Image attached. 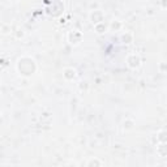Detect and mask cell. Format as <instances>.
Returning a JSON list of instances; mask_svg holds the SVG:
<instances>
[{
	"label": "cell",
	"mask_w": 167,
	"mask_h": 167,
	"mask_svg": "<svg viewBox=\"0 0 167 167\" xmlns=\"http://www.w3.org/2000/svg\"><path fill=\"white\" fill-rule=\"evenodd\" d=\"M37 69V65H35V61L29 58V56H24L21 59H18L17 61V71L20 72V75L22 76H30L33 75Z\"/></svg>",
	"instance_id": "1"
},
{
	"label": "cell",
	"mask_w": 167,
	"mask_h": 167,
	"mask_svg": "<svg viewBox=\"0 0 167 167\" xmlns=\"http://www.w3.org/2000/svg\"><path fill=\"white\" fill-rule=\"evenodd\" d=\"M81 41H82V33L81 32L73 29V30H71V32L68 33V42H69L71 45L77 46V45L81 43Z\"/></svg>",
	"instance_id": "2"
},
{
	"label": "cell",
	"mask_w": 167,
	"mask_h": 167,
	"mask_svg": "<svg viewBox=\"0 0 167 167\" xmlns=\"http://www.w3.org/2000/svg\"><path fill=\"white\" fill-rule=\"evenodd\" d=\"M127 65L131 68V69H137L141 65V58L137 54H129L127 56Z\"/></svg>",
	"instance_id": "3"
},
{
	"label": "cell",
	"mask_w": 167,
	"mask_h": 167,
	"mask_svg": "<svg viewBox=\"0 0 167 167\" xmlns=\"http://www.w3.org/2000/svg\"><path fill=\"white\" fill-rule=\"evenodd\" d=\"M63 76H64L65 80L71 81V80H75L76 78L77 72H76V69H73V68H65L64 72H63Z\"/></svg>",
	"instance_id": "4"
},
{
	"label": "cell",
	"mask_w": 167,
	"mask_h": 167,
	"mask_svg": "<svg viewBox=\"0 0 167 167\" xmlns=\"http://www.w3.org/2000/svg\"><path fill=\"white\" fill-rule=\"evenodd\" d=\"M94 30H95V33L102 34V33H104L107 30V26L104 25L103 21H101V22H98V24H94Z\"/></svg>",
	"instance_id": "5"
},
{
	"label": "cell",
	"mask_w": 167,
	"mask_h": 167,
	"mask_svg": "<svg viewBox=\"0 0 167 167\" xmlns=\"http://www.w3.org/2000/svg\"><path fill=\"white\" fill-rule=\"evenodd\" d=\"M86 166L88 167H93V166H103V162L98 158H90L88 162H86Z\"/></svg>",
	"instance_id": "6"
},
{
	"label": "cell",
	"mask_w": 167,
	"mask_h": 167,
	"mask_svg": "<svg viewBox=\"0 0 167 167\" xmlns=\"http://www.w3.org/2000/svg\"><path fill=\"white\" fill-rule=\"evenodd\" d=\"M121 39H123V42H124V43L129 45V43H132V41H133V35L131 33H125V34H123Z\"/></svg>",
	"instance_id": "7"
},
{
	"label": "cell",
	"mask_w": 167,
	"mask_h": 167,
	"mask_svg": "<svg viewBox=\"0 0 167 167\" xmlns=\"http://www.w3.org/2000/svg\"><path fill=\"white\" fill-rule=\"evenodd\" d=\"M110 29H115V30H119L120 28H121V24L119 22V21H112L110 24V26H108Z\"/></svg>",
	"instance_id": "8"
},
{
	"label": "cell",
	"mask_w": 167,
	"mask_h": 167,
	"mask_svg": "<svg viewBox=\"0 0 167 167\" xmlns=\"http://www.w3.org/2000/svg\"><path fill=\"white\" fill-rule=\"evenodd\" d=\"M158 136H159V141L160 142H166V137H165V136H166V131H165V129H162V131L158 133Z\"/></svg>",
	"instance_id": "9"
},
{
	"label": "cell",
	"mask_w": 167,
	"mask_h": 167,
	"mask_svg": "<svg viewBox=\"0 0 167 167\" xmlns=\"http://www.w3.org/2000/svg\"><path fill=\"white\" fill-rule=\"evenodd\" d=\"M132 127H133V121H132V120L124 121V129H131Z\"/></svg>",
	"instance_id": "10"
},
{
	"label": "cell",
	"mask_w": 167,
	"mask_h": 167,
	"mask_svg": "<svg viewBox=\"0 0 167 167\" xmlns=\"http://www.w3.org/2000/svg\"><path fill=\"white\" fill-rule=\"evenodd\" d=\"M0 117H2V110H0Z\"/></svg>",
	"instance_id": "11"
}]
</instances>
